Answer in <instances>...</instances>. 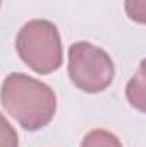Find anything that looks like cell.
I'll list each match as a JSON object with an SVG mask.
<instances>
[{"mask_svg": "<svg viewBox=\"0 0 146 147\" xmlns=\"http://www.w3.org/2000/svg\"><path fill=\"white\" fill-rule=\"evenodd\" d=\"M2 106L24 130L46 127L57 111L53 89L26 74H9L2 84Z\"/></svg>", "mask_w": 146, "mask_h": 147, "instance_id": "1", "label": "cell"}, {"mask_svg": "<svg viewBox=\"0 0 146 147\" xmlns=\"http://www.w3.org/2000/svg\"><path fill=\"white\" fill-rule=\"evenodd\" d=\"M16 50L19 58L41 75L59 70L64 60L59 28L46 19L26 22L16 36Z\"/></svg>", "mask_w": 146, "mask_h": 147, "instance_id": "2", "label": "cell"}, {"mask_svg": "<svg viewBox=\"0 0 146 147\" xmlns=\"http://www.w3.org/2000/svg\"><path fill=\"white\" fill-rule=\"evenodd\" d=\"M67 74L77 89L96 94L112 84L115 67L110 55L100 46L88 41H76L69 46Z\"/></svg>", "mask_w": 146, "mask_h": 147, "instance_id": "3", "label": "cell"}, {"mask_svg": "<svg viewBox=\"0 0 146 147\" xmlns=\"http://www.w3.org/2000/svg\"><path fill=\"white\" fill-rule=\"evenodd\" d=\"M126 98L134 110L146 113V58L126 86Z\"/></svg>", "mask_w": 146, "mask_h": 147, "instance_id": "4", "label": "cell"}, {"mask_svg": "<svg viewBox=\"0 0 146 147\" xmlns=\"http://www.w3.org/2000/svg\"><path fill=\"white\" fill-rule=\"evenodd\" d=\"M81 147H122V144L112 132L96 128L83 139Z\"/></svg>", "mask_w": 146, "mask_h": 147, "instance_id": "5", "label": "cell"}, {"mask_svg": "<svg viewBox=\"0 0 146 147\" xmlns=\"http://www.w3.org/2000/svg\"><path fill=\"white\" fill-rule=\"evenodd\" d=\"M126 14L132 22L146 24V0H126Z\"/></svg>", "mask_w": 146, "mask_h": 147, "instance_id": "6", "label": "cell"}, {"mask_svg": "<svg viewBox=\"0 0 146 147\" xmlns=\"http://www.w3.org/2000/svg\"><path fill=\"white\" fill-rule=\"evenodd\" d=\"M2 125H3V134H2L3 144H2V147H17V134H16V130H12V127L9 125L5 116H2Z\"/></svg>", "mask_w": 146, "mask_h": 147, "instance_id": "7", "label": "cell"}]
</instances>
